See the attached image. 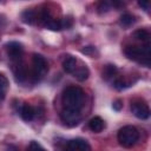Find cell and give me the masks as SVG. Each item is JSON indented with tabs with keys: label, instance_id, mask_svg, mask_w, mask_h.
<instances>
[{
	"label": "cell",
	"instance_id": "obj_1",
	"mask_svg": "<svg viewBox=\"0 0 151 151\" xmlns=\"http://www.w3.org/2000/svg\"><path fill=\"white\" fill-rule=\"evenodd\" d=\"M61 101L67 109L80 110L85 101V93L78 86H68L63 92Z\"/></svg>",
	"mask_w": 151,
	"mask_h": 151
},
{
	"label": "cell",
	"instance_id": "obj_2",
	"mask_svg": "<svg viewBox=\"0 0 151 151\" xmlns=\"http://www.w3.org/2000/svg\"><path fill=\"white\" fill-rule=\"evenodd\" d=\"M124 53L129 59L139 61L140 64H144L146 67H149V65H150V46H149V44L145 46H133V45L126 46L124 48Z\"/></svg>",
	"mask_w": 151,
	"mask_h": 151
},
{
	"label": "cell",
	"instance_id": "obj_3",
	"mask_svg": "<svg viewBox=\"0 0 151 151\" xmlns=\"http://www.w3.org/2000/svg\"><path fill=\"white\" fill-rule=\"evenodd\" d=\"M118 142L124 147H131L133 146L138 139H139V132L138 130L132 125H126L119 129L118 131Z\"/></svg>",
	"mask_w": 151,
	"mask_h": 151
},
{
	"label": "cell",
	"instance_id": "obj_4",
	"mask_svg": "<svg viewBox=\"0 0 151 151\" xmlns=\"http://www.w3.org/2000/svg\"><path fill=\"white\" fill-rule=\"evenodd\" d=\"M48 71V64L41 54H33V70H32V76L31 78L33 81H39L40 78Z\"/></svg>",
	"mask_w": 151,
	"mask_h": 151
},
{
	"label": "cell",
	"instance_id": "obj_5",
	"mask_svg": "<svg viewBox=\"0 0 151 151\" xmlns=\"http://www.w3.org/2000/svg\"><path fill=\"white\" fill-rule=\"evenodd\" d=\"M60 118L67 126H76L80 122L81 116L79 113V110L64 107L61 110V112H60Z\"/></svg>",
	"mask_w": 151,
	"mask_h": 151
},
{
	"label": "cell",
	"instance_id": "obj_6",
	"mask_svg": "<svg viewBox=\"0 0 151 151\" xmlns=\"http://www.w3.org/2000/svg\"><path fill=\"white\" fill-rule=\"evenodd\" d=\"M132 113L139 119H147L150 117V109L147 104L143 100H134L131 103Z\"/></svg>",
	"mask_w": 151,
	"mask_h": 151
},
{
	"label": "cell",
	"instance_id": "obj_7",
	"mask_svg": "<svg viewBox=\"0 0 151 151\" xmlns=\"http://www.w3.org/2000/svg\"><path fill=\"white\" fill-rule=\"evenodd\" d=\"M6 51H7V54H8L11 60L19 61L22 53H24V47L18 41H11L6 45Z\"/></svg>",
	"mask_w": 151,
	"mask_h": 151
},
{
	"label": "cell",
	"instance_id": "obj_8",
	"mask_svg": "<svg viewBox=\"0 0 151 151\" xmlns=\"http://www.w3.org/2000/svg\"><path fill=\"white\" fill-rule=\"evenodd\" d=\"M66 149L71 150V151H88L91 149V146L88 145V143L85 139L76 138V139H71L67 142Z\"/></svg>",
	"mask_w": 151,
	"mask_h": 151
},
{
	"label": "cell",
	"instance_id": "obj_9",
	"mask_svg": "<svg viewBox=\"0 0 151 151\" xmlns=\"http://www.w3.org/2000/svg\"><path fill=\"white\" fill-rule=\"evenodd\" d=\"M77 67V59L72 55H66L63 60V68L66 73H73Z\"/></svg>",
	"mask_w": 151,
	"mask_h": 151
},
{
	"label": "cell",
	"instance_id": "obj_10",
	"mask_svg": "<svg viewBox=\"0 0 151 151\" xmlns=\"http://www.w3.org/2000/svg\"><path fill=\"white\" fill-rule=\"evenodd\" d=\"M88 127L93 132H101L105 127V123L100 117H93L88 122Z\"/></svg>",
	"mask_w": 151,
	"mask_h": 151
},
{
	"label": "cell",
	"instance_id": "obj_11",
	"mask_svg": "<svg viewBox=\"0 0 151 151\" xmlns=\"http://www.w3.org/2000/svg\"><path fill=\"white\" fill-rule=\"evenodd\" d=\"M20 116H21V118L25 122H31L34 118V116H35V111H34V109L31 105L24 104L21 110H20Z\"/></svg>",
	"mask_w": 151,
	"mask_h": 151
},
{
	"label": "cell",
	"instance_id": "obj_12",
	"mask_svg": "<svg viewBox=\"0 0 151 151\" xmlns=\"http://www.w3.org/2000/svg\"><path fill=\"white\" fill-rule=\"evenodd\" d=\"M37 17H38V14H37V12L34 9H26V11H24L21 13V20H22V22L28 24V25L34 24L35 20H37Z\"/></svg>",
	"mask_w": 151,
	"mask_h": 151
},
{
	"label": "cell",
	"instance_id": "obj_13",
	"mask_svg": "<svg viewBox=\"0 0 151 151\" xmlns=\"http://www.w3.org/2000/svg\"><path fill=\"white\" fill-rule=\"evenodd\" d=\"M13 73H14V78L18 83H24L26 79H27V71L26 68L22 66V65H18L17 67L13 68Z\"/></svg>",
	"mask_w": 151,
	"mask_h": 151
},
{
	"label": "cell",
	"instance_id": "obj_14",
	"mask_svg": "<svg viewBox=\"0 0 151 151\" xmlns=\"http://www.w3.org/2000/svg\"><path fill=\"white\" fill-rule=\"evenodd\" d=\"M73 74H74V78H76L77 80H79V81H85V80L88 78V76H90V71H88V68H87L86 66H83V67H80V68L74 70V71H73Z\"/></svg>",
	"mask_w": 151,
	"mask_h": 151
},
{
	"label": "cell",
	"instance_id": "obj_15",
	"mask_svg": "<svg viewBox=\"0 0 151 151\" xmlns=\"http://www.w3.org/2000/svg\"><path fill=\"white\" fill-rule=\"evenodd\" d=\"M133 37H134L136 39L142 40V41H145V42H149V40H150V33H149L146 29H144V28L137 29V31L133 33Z\"/></svg>",
	"mask_w": 151,
	"mask_h": 151
},
{
	"label": "cell",
	"instance_id": "obj_16",
	"mask_svg": "<svg viewBox=\"0 0 151 151\" xmlns=\"http://www.w3.org/2000/svg\"><path fill=\"white\" fill-rule=\"evenodd\" d=\"M117 73V67L116 65H112V64H109L104 67L103 70V78L104 79H109L111 77H113L114 74Z\"/></svg>",
	"mask_w": 151,
	"mask_h": 151
},
{
	"label": "cell",
	"instance_id": "obj_17",
	"mask_svg": "<svg viewBox=\"0 0 151 151\" xmlns=\"http://www.w3.org/2000/svg\"><path fill=\"white\" fill-rule=\"evenodd\" d=\"M45 26L47 28H50L51 31H60V29H63V27H61V20H55V19H52V18L45 24Z\"/></svg>",
	"mask_w": 151,
	"mask_h": 151
},
{
	"label": "cell",
	"instance_id": "obj_18",
	"mask_svg": "<svg viewBox=\"0 0 151 151\" xmlns=\"http://www.w3.org/2000/svg\"><path fill=\"white\" fill-rule=\"evenodd\" d=\"M119 22H120V25H123L125 27H129V26H131L134 22V17L131 15V14H129V13H125V14H123L120 17Z\"/></svg>",
	"mask_w": 151,
	"mask_h": 151
},
{
	"label": "cell",
	"instance_id": "obj_19",
	"mask_svg": "<svg viewBox=\"0 0 151 151\" xmlns=\"http://www.w3.org/2000/svg\"><path fill=\"white\" fill-rule=\"evenodd\" d=\"M110 6H111V4L109 0H99L98 5H97V11L99 14H104V13L109 12Z\"/></svg>",
	"mask_w": 151,
	"mask_h": 151
},
{
	"label": "cell",
	"instance_id": "obj_20",
	"mask_svg": "<svg viewBox=\"0 0 151 151\" xmlns=\"http://www.w3.org/2000/svg\"><path fill=\"white\" fill-rule=\"evenodd\" d=\"M73 22H74L73 18H72L71 15H67V17H65V18L61 20V27H63V28H66V29H70V28L73 26Z\"/></svg>",
	"mask_w": 151,
	"mask_h": 151
},
{
	"label": "cell",
	"instance_id": "obj_21",
	"mask_svg": "<svg viewBox=\"0 0 151 151\" xmlns=\"http://www.w3.org/2000/svg\"><path fill=\"white\" fill-rule=\"evenodd\" d=\"M8 79L4 73H0V92H5L8 88Z\"/></svg>",
	"mask_w": 151,
	"mask_h": 151
},
{
	"label": "cell",
	"instance_id": "obj_22",
	"mask_svg": "<svg viewBox=\"0 0 151 151\" xmlns=\"http://www.w3.org/2000/svg\"><path fill=\"white\" fill-rule=\"evenodd\" d=\"M113 86H114L117 90H124V88L129 87L130 85H129L125 80H123V79H116L114 83H113Z\"/></svg>",
	"mask_w": 151,
	"mask_h": 151
},
{
	"label": "cell",
	"instance_id": "obj_23",
	"mask_svg": "<svg viewBox=\"0 0 151 151\" xmlns=\"http://www.w3.org/2000/svg\"><path fill=\"white\" fill-rule=\"evenodd\" d=\"M112 107H113V110H116V111H120V110L123 109V100H122V99H116V100L113 101V104H112Z\"/></svg>",
	"mask_w": 151,
	"mask_h": 151
},
{
	"label": "cell",
	"instance_id": "obj_24",
	"mask_svg": "<svg viewBox=\"0 0 151 151\" xmlns=\"http://www.w3.org/2000/svg\"><path fill=\"white\" fill-rule=\"evenodd\" d=\"M94 52H96V48L93 46H86L85 48L81 50V53L87 54V55H92V54H94Z\"/></svg>",
	"mask_w": 151,
	"mask_h": 151
},
{
	"label": "cell",
	"instance_id": "obj_25",
	"mask_svg": "<svg viewBox=\"0 0 151 151\" xmlns=\"http://www.w3.org/2000/svg\"><path fill=\"white\" fill-rule=\"evenodd\" d=\"M27 149L28 150H44V147L40 144H38L37 142H34V140L29 143V145L27 146Z\"/></svg>",
	"mask_w": 151,
	"mask_h": 151
},
{
	"label": "cell",
	"instance_id": "obj_26",
	"mask_svg": "<svg viewBox=\"0 0 151 151\" xmlns=\"http://www.w3.org/2000/svg\"><path fill=\"white\" fill-rule=\"evenodd\" d=\"M111 5L114 7V8H122L124 7V1L123 0H111Z\"/></svg>",
	"mask_w": 151,
	"mask_h": 151
},
{
	"label": "cell",
	"instance_id": "obj_27",
	"mask_svg": "<svg viewBox=\"0 0 151 151\" xmlns=\"http://www.w3.org/2000/svg\"><path fill=\"white\" fill-rule=\"evenodd\" d=\"M137 2H138V5H139L143 9L147 11L149 5H150V0H137Z\"/></svg>",
	"mask_w": 151,
	"mask_h": 151
}]
</instances>
